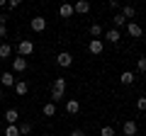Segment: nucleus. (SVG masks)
Listing matches in <instances>:
<instances>
[{
    "label": "nucleus",
    "instance_id": "ddd939ff",
    "mask_svg": "<svg viewBox=\"0 0 146 136\" xmlns=\"http://www.w3.org/2000/svg\"><path fill=\"white\" fill-rule=\"evenodd\" d=\"M102 39H107L110 44H117V42L122 39V34H119V29H115V27H112V29L105 32V37H102Z\"/></svg>",
    "mask_w": 146,
    "mask_h": 136
},
{
    "label": "nucleus",
    "instance_id": "c756f323",
    "mask_svg": "<svg viewBox=\"0 0 146 136\" xmlns=\"http://www.w3.org/2000/svg\"><path fill=\"white\" fill-rule=\"evenodd\" d=\"M5 37H7V27L0 24V39H5Z\"/></svg>",
    "mask_w": 146,
    "mask_h": 136
},
{
    "label": "nucleus",
    "instance_id": "f3484780",
    "mask_svg": "<svg viewBox=\"0 0 146 136\" xmlns=\"http://www.w3.org/2000/svg\"><path fill=\"white\" fill-rule=\"evenodd\" d=\"M73 12H76V10H73V5H68V3H63V5L58 7V15H61L63 20H68V17H73Z\"/></svg>",
    "mask_w": 146,
    "mask_h": 136
},
{
    "label": "nucleus",
    "instance_id": "6ab92c4d",
    "mask_svg": "<svg viewBox=\"0 0 146 136\" xmlns=\"http://www.w3.org/2000/svg\"><path fill=\"white\" fill-rule=\"evenodd\" d=\"M10 56H12V46L7 42H3L0 44V58H10Z\"/></svg>",
    "mask_w": 146,
    "mask_h": 136
},
{
    "label": "nucleus",
    "instance_id": "f03ea898",
    "mask_svg": "<svg viewBox=\"0 0 146 136\" xmlns=\"http://www.w3.org/2000/svg\"><path fill=\"white\" fill-rule=\"evenodd\" d=\"M17 53H20L22 58H27L29 53H34V42H32V39H22V42L17 44Z\"/></svg>",
    "mask_w": 146,
    "mask_h": 136
},
{
    "label": "nucleus",
    "instance_id": "2eb2a0df",
    "mask_svg": "<svg viewBox=\"0 0 146 136\" xmlns=\"http://www.w3.org/2000/svg\"><path fill=\"white\" fill-rule=\"evenodd\" d=\"M66 112H68V114H73V117H76V114L80 112V102H78L76 97H73V100H68V102H66Z\"/></svg>",
    "mask_w": 146,
    "mask_h": 136
},
{
    "label": "nucleus",
    "instance_id": "7ed1b4c3",
    "mask_svg": "<svg viewBox=\"0 0 146 136\" xmlns=\"http://www.w3.org/2000/svg\"><path fill=\"white\" fill-rule=\"evenodd\" d=\"M56 63H58L61 68H71V66H73V56H71L68 51H58V53H56Z\"/></svg>",
    "mask_w": 146,
    "mask_h": 136
},
{
    "label": "nucleus",
    "instance_id": "72a5a7b5",
    "mask_svg": "<svg viewBox=\"0 0 146 136\" xmlns=\"http://www.w3.org/2000/svg\"><path fill=\"white\" fill-rule=\"evenodd\" d=\"M136 136H139V134H136Z\"/></svg>",
    "mask_w": 146,
    "mask_h": 136
},
{
    "label": "nucleus",
    "instance_id": "412c9836",
    "mask_svg": "<svg viewBox=\"0 0 146 136\" xmlns=\"http://www.w3.org/2000/svg\"><path fill=\"white\" fill-rule=\"evenodd\" d=\"M112 24H115V29H119V27H127V20L119 15V12H117V15L112 17Z\"/></svg>",
    "mask_w": 146,
    "mask_h": 136
},
{
    "label": "nucleus",
    "instance_id": "0eeeda50",
    "mask_svg": "<svg viewBox=\"0 0 146 136\" xmlns=\"http://www.w3.org/2000/svg\"><path fill=\"white\" fill-rule=\"evenodd\" d=\"M122 134H124V136H136V134H139L136 121H134V119H127L124 124H122Z\"/></svg>",
    "mask_w": 146,
    "mask_h": 136
},
{
    "label": "nucleus",
    "instance_id": "393cba45",
    "mask_svg": "<svg viewBox=\"0 0 146 136\" xmlns=\"http://www.w3.org/2000/svg\"><path fill=\"white\" fill-rule=\"evenodd\" d=\"M100 136H115V129L112 126H102L100 129Z\"/></svg>",
    "mask_w": 146,
    "mask_h": 136
},
{
    "label": "nucleus",
    "instance_id": "4468645a",
    "mask_svg": "<svg viewBox=\"0 0 146 136\" xmlns=\"http://www.w3.org/2000/svg\"><path fill=\"white\" fill-rule=\"evenodd\" d=\"M88 32H90V37H93V39H102V37H105V29H102V24H98V22H93Z\"/></svg>",
    "mask_w": 146,
    "mask_h": 136
},
{
    "label": "nucleus",
    "instance_id": "5701e85b",
    "mask_svg": "<svg viewBox=\"0 0 146 136\" xmlns=\"http://www.w3.org/2000/svg\"><path fill=\"white\" fill-rule=\"evenodd\" d=\"M5 136H22V134H20V126H17V124L5 126Z\"/></svg>",
    "mask_w": 146,
    "mask_h": 136
},
{
    "label": "nucleus",
    "instance_id": "423d86ee",
    "mask_svg": "<svg viewBox=\"0 0 146 136\" xmlns=\"http://www.w3.org/2000/svg\"><path fill=\"white\" fill-rule=\"evenodd\" d=\"M88 51L93 53V56H100V53L105 51V42H102V39H90V44H88Z\"/></svg>",
    "mask_w": 146,
    "mask_h": 136
},
{
    "label": "nucleus",
    "instance_id": "bb28decb",
    "mask_svg": "<svg viewBox=\"0 0 146 136\" xmlns=\"http://www.w3.org/2000/svg\"><path fill=\"white\" fill-rule=\"evenodd\" d=\"M107 7H110V10H119V3H117V0H110Z\"/></svg>",
    "mask_w": 146,
    "mask_h": 136
},
{
    "label": "nucleus",
    "instance_id": "f257e3e1",
    "mask_svg": "<svg viewBox=\"0 0 146 136\" xmlns=\"http://www.w3.org/2000/svg\"><path fill=\"white\" fill-rule=\"evenodd\" d=\"M63 95H66V78H54V85H51V102H61Z\"/></svg>",
    "mask_w": 146,
    "mask_h": 136
},
{
    "label": "nucleus",
    "instance_id": "4be33fe9",
    "mask_svg": "<svg viewBox=\"0 0 146 136\" xmlns=\"http://www.w3.org/2000/svg\"><path fill=\"white\" fill-rule=\"evenodd\" d=\"M17 126H20V134L22 136H29L32 134V124H29V121H20Z\"/></svg>",
    "mask_w": 146,
    "mask_h": 136
},
{
    "label": "nucleus",
    "instance_id": "9d476101",
    "mask_svg": "<svg viewBox=\"0 0 146 136\" xmlns=\"http://www.w3.org/2000/svg\"><path fill=\"white\" fill-rule=\"evenodd\" d=\"M119 15L124 17L127 22H134V17H136V7H134V5H122V7H119Z\"/></svg>",
    "mask_w": 146,
    "mask_h": 136
},
{
    "label": "nucleus",
    "instance_id": "a878e982",
    "mask_svg": "<svg viewBox=\"0 0 146 136\" xmlns=\"http://www.w3.org/2000/svg\"><path fill=\"white\" fill-rule=\"evenodd\" d=\"M136 107H139L141 112H146V97H139V100H136Z\"/></svg>",
    "mask_w": 146,
    "mask_h": 136
},
{
    "label": "nucleus",
    "instance_id": "20e7f679",
    "mask_svg": "<svg viewBox=\"0 0 146 136\" xmlns=\"http://www.w3.org/2000/svg\"><path fill=\"white\" fill-rule=\"evenodd\" d=\"M27 68H29L27 58H22V56H15V58H12V73H25Z\"/></svg>",
    "mask_w": 146,
    "mask_h": 136
},
{
    "label": "nucleus",
    "instance_id": "7c9ffc66",
    "mask_svg": "<svg viewBox=\"0 0 146 136\" xmlns=\"http://www.w3.org/2000/svg\"><path fill=\"white\" fill-rule=\"evenodd\" d=\"M0 24H3V27L7 24V17H5V15H0Z\"/></svg>",
    "mask_w": 146,
    "mask_h": 136
},
{
    "label": "nucleus",
    "instance_id": "c85d7f7f",
    "mask_svg": "<svg viewBox=\"0 0 146 136\" xmlns=\"http://www.w3.org/2000/svg\"><path fill=\"white\" fill-rule=\"evenodd\" d=\"M7 7H10V10H15V7H20V0H10V3H7Z\"/></svg>",
    "mask_w": 146,
    "mask_h": 136
},
{
    "label": "nucleus",
    "instance_id": "cd10ccee",
    "mask_svg": "<svg viewBox=\"0 0 146 136\" xmlns=\"http://www.w3.org/2000/svg\"><path fill=\"white\" fill-rule=\"evenodd\" d=\"M71 136H88V134H85L83 129H73V131H71Z\"/></svg>",
    "mask_w": 146,
    "mask_h": 136
},
{
    "label": "nucleus",
    "instance_id": "dca6fc26",
    "mask_svg": "<svg viewBox=\"0 0 146 136\" xmlns=\"http://www.w3.org/2000/svg\"><path fill=\"white\" fill-rule=\"evenodd\" d=\"M73 10L78 12V15H85V12H90V3L88 0H78V3L73 5Z\"/></svg>",
    "mask_w": 146,
    "mask_h": 136
},
{
    "label": "nucleus",
    "instance_id": "39448f33",
    "mask_svg": "<svg viewBox=\"0 0 146 136\" xmlns=\"http://www.w3.org/2000/svg\"><path fill=\"white\" fill-rule=\"evenodd\" d=\"M127 34H129L131 39H141L144 29H141V24H139V22H127Z\"/></svg>",
    "mask_w": 146,
    "mask_h": 136
},
{
    "label": "nucleus",
    "instance_id": "473e14b6",
    "mask_svg": "<svg viewBox=\"0 0 146 136\" xmlns=\"http://www.w3.org/2000/svg\"><path fill=\"white\" fill-rule=\"evenodd\" d=\"M0 117H3V112H0Z\"/></svg>",
    "mask_w": 146,
    "mask_h": 136
},
{
    "label": "nucleus",
    "instance_id": "f8f14e48",
    "mask_svg": "<svg viewBox=\"0 0 146 136\" xmlns=\"http://www.w3.org/2000/svg\"><path fill=\"white\" fill-rule=\"evenodd\" d=\"M12 90H15V95H17V97H25V95L29 92V85H27V80H17Z\"/></svg>",
    "mask_w": 146,
    "mask_h": 136
},
{
    "label": "nucleus",
    "instance_id": "9b49d317",
    "mask_svg": "<svg viewBox=\"0 0 146 136\" xmlns=\"http://www.w3.org/2000/svg\"><path fill=\"white\" fill-rule=\"evenodd\" d=\"M0 83L5 85V88H15V83H17V78H15V73H12V71H5V73L0 75Z\"/></svg>",
    "mask_w": 146,
    "mask_h": 136
},
{
    "label": "nucleus",
    "instance_id": "2f4dec72",
    "mask_svg": "<svg viewBox=\"0 0 146 136\" xmlns=\"http://www.w3.org/2000/svg\"><path fill=\"white\" fill-rule=\"evenodd\" d=\"M0 100H5V95H3V90H0Z\"/></svg>",
    "mask_w": 146,
    "mask_h": 136
},
{
    "label": "nucleus",
    "instance_id": "b1692460",
    "mask_svg": "<svg viewBox=\"0 0 146 136\" xmlns=\"http://www.w3.org/2000/svg\"><path fill=\"white\" fill-rule=\"evenodd\" d=\"M136 71H139V73H146V56L136 58Z\"/></svg>",
    "mask_w": 146,
    "mask_h": 136
},
{
    "label": "nucleus",
    "instance_id": "a211bd4d",
    "mask_svg": "<svg viewBox=\"0 0 146 136\" xmlns=\"http://www.w3.org/2000/svg\"><path fill=\"white\" fill-rule=\"evenodd\" d=\"M134 80H136V75L131 73V71H124V73L119 75V83L122 85H134Z\"/></svg>",
    "mask_w": 146,
    "mask_h": 136
},
{
    "label": "nucleus",
    "instance_id": "aec40b11",
    "mask_svg": "<svg viewBox=\"0 0 146 136\" xmlns=\"http://www.w3.org/2000/svg\"><path fill=\"white\" fill-rule=\"evenodd\" d=\"M42 112H44V117H56V105L54 102H46Z\"/></svg>",
    "mask_w": 146,
    "mask_h": 136
},
{
    "label": "nucleus",
    "instance_id": "1a4fd4ad",
    "mask_svg": "<svg viewBox=\"0 0 146 136\" xmlns=\"http://www.w3.org/2000/svg\"><path fill=\"white\" fill-rule=\"evenodd\" d=\"M3 119L7 121V126H10V124H17V121H20V112H17L15 107H10V110L3 112Z\"/></svg>",
    "mask_w": 146,
    "mask_h": 136
},
{
    "label": "nucleus",
    "instance_id": "6e6552de",
    "mask_svg": "<svg viewBox=\"0 0 146 136\" xmlns=\"http://www.w3.org/2000/svg\"><path fill=\"white\" fill-rule=\"evenodd\" d=\"M29 27H32V32H36V34H42V32L46 29V20H44L42 15H36L34 20L29 22Z\"/></svg>",
    "mask_w": 146,
    "mask_h": 136
}]
</instances>
